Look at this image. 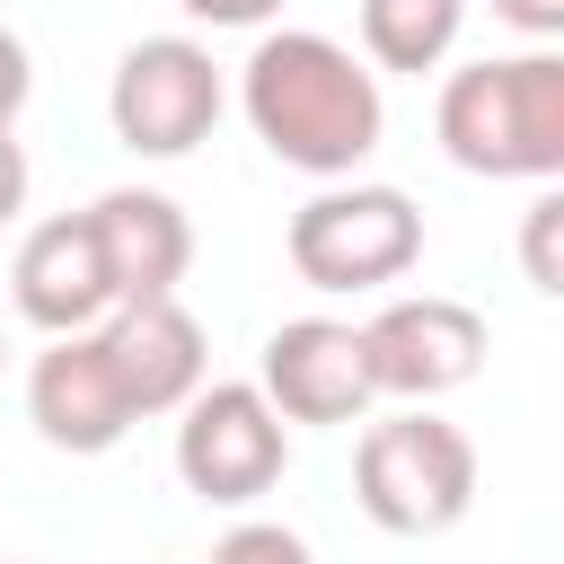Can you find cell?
Instances as JSON below:
<instances>
[{
    "instance_id": "obj_14",
    "label": "cell",
    "mask_w": 564,
    "mask_h": 564,
    "mask_svg": "<svg viewBox=\"0 0 564 564\" xmlns=\"http://www.w3.org/2000/svg\"><path fill=\"white\" fill-rule=\"evenodd\" d=\"M203 564H317V555H308V538L282 529V520H238Z\"/></svg>"
},
{
    "instance_id": "obj_6",
    "label": "cell",
    "mask_w": 564,
    "mask_h": 564,
    "mask_svg": "<svg viewBox=\"0 0 564 564\" xmlns=\"http://www.w3.org/2000/svg\"><path fill=\"white\" fill-rule=\"evenodd\" d=\"M176 476L185 494L220 502V511H247L256 494L282 485L291 467V423L264 405L256 379H203L185 405H176Z\"/></svg>"
},
{
    "instance_id": "obj_1",
    "label": "cell",
    "mask_w": 564,
    "mask_h": 564,
    "mask_svg": "<svg viewBox=\"0 0 564 564\" xmlns=\"http://www.w3.org/2000/svg\"><path fill=\"white\" fill-rule=\"evenodd\" d=\"M238 106H247L256 141L317 185L352 176L388 132L379 70L317 26H256V53L238 62Z\"/></svg>"
},
{
    "instance_id": "obj_2",
    "label": "cell",
    "mask_w": 564,
    "mask_h": 564,
    "mask_svg": "<svg viewBox=\"0 0 564 564\" xmlns=\"http://www.w3.org/2000/svg\"><path fill=\"white\" fill-rule=\"evenodd\" d=\"M432 132H441L449 167H467V176L555 185L564 176V53L555 44H529V53L458 62L441 79Z\"/></svg>"
},
{
    "instance_id": "obj_16",
    "label": "cell",
    "mask_w": 564,
    "mask_h": 564,
    "mask_svg": "<svg viewBox=\"0 0 564 564\" xmlns=\"http://www.w3.org/2000/svg\"><path fill=\"white\" fill-rule=\"evenodd\" d=\"M35 97V62L18 44V26H0V123H18V106Z\"/></svg>"
},
{
    "instance_id": "obj_3",
    "label": "cell",
    "mask_w": 564,
    "mask_h": 564,
    "mask_svg": "<svg viewBox=\"0 0 564 564\" xmlns=\"http://www.w3.org/2000/svg\"><path fill=\"white\" fill-rule=\"evenodd\" d=\"M352 502L370 529L388 538H441L476 511V441L432 414V405H405L388 423L361 432L352 449Z\"/></svg>"
},
{
    "instance_id": "obj_18",
    "label": "cell",
    "mask_w": 564,
    "mask_h": 564,
    "mask_svg": "<svg viewBox=\"0 0 564 564\" xmlns=\"http://www.w3.org/2000/svg\"><path fill=\"white\" fill-rule=\"evenodd\" d=\"M194 26H273L282 18V0H176Z\"/></svg>"
},
{
    "instance_id": "obj_4",
    "label": "cell",
    "mask_w": 564,
    "mask_h": 564,
    "mask_svg": "<svg viewBox=\"0 0 564 564\" xmlns=\"http://www.w3.org/2000/svg\"><path fill=\"white\" fill-rule=\"evenodd\" d=\"M282 247H291V273H300L308 291H388V282H405L414 256H423V212H414L405 185L326 176V185L291 212Z\"/></svg>"
},
{
    "instance_id": "obj_9",
    "label": "cell",
    "mask_w": 564,
    "mask_h": 564,
    "mask_svg": "<svg viewBox=\"0 0 564 564\" xmlns=\"http://www.w3.org/2000/svg\"><path fill=\"white\" fill-rule=\"evenodd\" d=\"M26 423H35L53 449H70V458H106V449L141 423L97 326L44 335V352H35V370H26Z\"/></svg>"
},
{
    "instance_id": "obj_8",
    "label": "cell",
    "mask_w": 564,
    "mask_h": 564,
    "mask_svg": "<svg viewBox=\"0 0 564 564\" xmlns=\"http://www.w3.org/2000/svg\"><path fill=\"white\" fill-rule=\"evenodd\" d=\"M256 388L282 423H361L379 397L361 361V326L344 317H282L256 352Z\"/></svg>"
},
{
    "instance_id": "obj_17",
    "label": "cell",
    "mask_w": 564,
    "mask_h": 564,
    "mask_svg": "<svg viewBox=\"0 0 564 564\" xmlns=\"http://www.w3.org/2000/svg\"><path fill=\"white\" fill-rule=\"evenodd\" d=\"M494 18L511 35H529V44H555L564 35V0H494Z\"/></svg>"
},
{
    "instance_id": "obj_7",
    "label": "cell",
    "mask_w": 564,
    "mask_h": 564,
    "mask_svg": "<svg viewBox=\"0 0 564 564\" xmlns=\"http://www.w3.org/2000/svg\"><path fill=\"white\" fill-rule=\"evenodd\" d=\"M361 361H370V388L379 397L432 405V397H449V388H467L485 370V317L467 300H449V291L388 300L361 326Z\"/></svg>"
},
{
    "instance_id": "obj_15",
    "label": "cell",
    "mask_w": 564,
    "mask_h": 564,
    "mask_svg": "<svg viewBox=\"0 0 564 564\" xmlns=\"http://www.w3.org/2000/svg\"><path fill=\"white\" fill-rule=\"evenodd\" d=\"M555 229H564V194L546 185V194L529 203V238H520V264H529V282H538L546 300L564 291V264H555Z\"/></svg>"
},
{
    "instance_id": "obj_19",
    "label": "cell",
    "mask_w": 564,
    "mask_h": 564,
    "mask_svg": "<svg viewBox=\"0 0 564 564\" xmlns=\"http://www.w3.org/2000/svg\"><path fill=\"white\" fill-rule=\"evenodd\" d=\"M26 212V150H18V123H0V229Z\"/></svg>"
},
{
    "instance_id": "obj_5",
    "label": "cell",
    "mask_w": 564,
    "mask_h": 564,
    "mask_svg": "<svg viewBox=\"0 0 564 564\" xmlns=\"http://www.w3.org/2000/svg\"><path fill=\"white\" fill-rule=\"evenodd\" d=\"M220 106H229V79H220L212 44H194V35H141V44H123V62L106 79V123L132 159L203 150Z\"/></svg>"
},
{
    "instance_id": "obj_10",
    "label": "cell",
    "mask_w": 564,
    "mask_h": 564,
    "mask_svg": "<svg viewBox=\"0 0 564 564\" xmlns=\"http://www.w3.org/2000/svg\"><path fill=\"white\" fill-rule=\"evenodd\" d=\"M9 300L35 335H79L115 308V282H106V256H97V229L88 212H53L18 238V264H9Z\"/></svg>"
},
{
    "instance_id": "obj_13",
    "label": "cell",
    "mask_w": 564,
    "mask_h": 564,
    "mask_svg": "<svg viewBox=\"0 0 564 564\" xmlns=\"http://www.w3.org/2000/svg\"><path fill=\"white\" fill-rule=\"evenodd\" d=\"M467 35V0H361V62L370 70H441Z\"/></svg>"
},
{
    "instance_id": "obj_20",
    "label": "cell",
    "mask_w": 564,
    "mask_h": 564,
    "mask_svg": "<svg viewBox=\"0 0 564 564\" xmlns=\"http://www.w3.org/2000/svg\"><path fill=\"white\" fill-rule=\"evenodd\" d=\"M0 361H9V344H0Z\"/></svg>"
},
{
    "instance_id": "obj_11",
    "label": "cell",
    "mask_w": 564,
    "mask_h": 564,
    "mask_svg": "<svg viewBox=\"0 0 564 564\" xmlns=\"http://www.w3.org/2000/svg\"><path fill=\"white\" fill-rule=\"evenodd\" d=\"M88 229H97V256H106V282H115V308L123 300H167L194 264V220L176 194L159 185H106L88 203Z\"/></svg>"
},
{
    "instance_id": "obj_12",
    "label": "cell",
    "mask_w": 564,
    "mask_h": 564,
    "mask_svg": "<svg viewBox=\"0 0 564 564\" xmlns=\"http://www.w3.org/2000/svg\"><path fill=\"white\" fill-rule=\"evenodd\" d=\"M97 335H106V352H115V379H123L132 414H176V405L203 388V370H212L203 317H194L176 291H167V300H123V308H106Z\"/></svg>"
}]
</instances>
